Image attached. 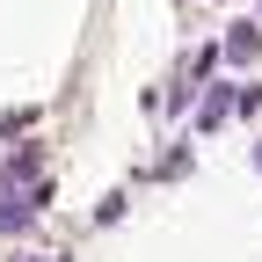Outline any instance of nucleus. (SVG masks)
I'll return each mask as SVG.
<instances>
[{
    "instance_id": "nucleus-2",
    "label": "nucleus",
    "mask_w": 262,
    "mask_h": 262,
    "mask_svg": "<svg viewBox=\"0 0 262 262\" xmlns=\"http://www.w3.org/2000/svg\"><path fill=\"white\" fill-rule=\"evenodd\" d=\"M233 102H241V88H226V80L204 88V102H196V131H219L226 117H233Z\"/></svg>"
},
{
    "instance_id": "nucleus-8",
    "label": "nucleus",
    "mask_w": 262,
    "mask_h": 262,
    "mask_svg": "<svg viewBox=\"0 0 262 262\" xmlns=\"http://www.w3.org/2000/svg\"><path fill=\"white\" fill-rule=\"evenodd\" d=\"M29 262H66V255H29Z\"/></svg>"
},
{
    "instance_id": "nucleus-4",
    "label": "nucleus",
    "mask_w": 262,
    "mask_h": 262,
    "mask_svg": "<svg viewBox=\"0 0 262 262\" xmlns=\"http://www.w3.org/2000/svg\"><path fill=\"white\" fill-rule=\"evenodd\" d=\"M226 58H262V22H233L226 29Z\"/></svg>"
},
{
    "instance_id": "nucleus-7",
    "label": "nucleus",
    "mask_w": 262,
    "mask_h": 262,
    "mask_svg": "<svg viewBox=\"0 0 262 262\" xmlns=\"http://www.w3.org/2000/svg\"><path fill=\"white\" fill-rule=\"evenodd\" d=\"M255 110H262V88L248 80V88H241V102H233V117H255Z\"/></svg>"
},
{
    "instance_id": "nucleus-6",
    "label": "nucleus",
    "mask_w": 262,
    "mask_h": 262,
    "mask_svg": "<svg viewBox=\"0 0 262 262\" xmlns=\"http://www.w3.org/2000/svg\"><path fill=\"white\" fill-rule=\"evenodd\" d=\"M110 219H124V189H110L102 204H95V226H110Z\"/></svg>"
},
{
    "instance_id": "nucleus-3",
    "label": "nucleus",
    "mask_w": 262,
    "mask_h": 262,
    "mask_svg": "<svg viewBox=\"0 0 262 262\" xmlns=\"http://www.w3.org/2000/svg\"><path fill=\"white\" fill-rule=\"evenodd\" d=\"M29 182H44V146H22L8 168H0V189H29Z\"/></svg>"
},
{
    "instance_id": "nucleus-1",
    "label": "nucleus",
    "mask_w": 262,
    "mask_h": 262,
    "mask_svg": "<svg viewBox=\"0 0 262 262\" xmlns=\"http://www.w3.org/2000/svg\"><path fill=\"white\" fill-rule=\"evenodd\" d=\"M51 204V182H29V189H0V233H22L29 219Z\"/></svg>"
},
{
    "instance_id": "nucleus-5",
    "label": "nucleus",
    "mask_w": 262,
    "mask_h": 262,
    "mask_svg": "<svg viewBox=\"0 0 262 262\" xmlns=\"http://www.w3.org/2000/svg\"><path fill=\"white\" fill-rule=\"evenodd\" d=\"M153 175H168V182H175V175H189V146H175V153H168V160H160V168H153Z\"/></svg>"
}]
</instances>
